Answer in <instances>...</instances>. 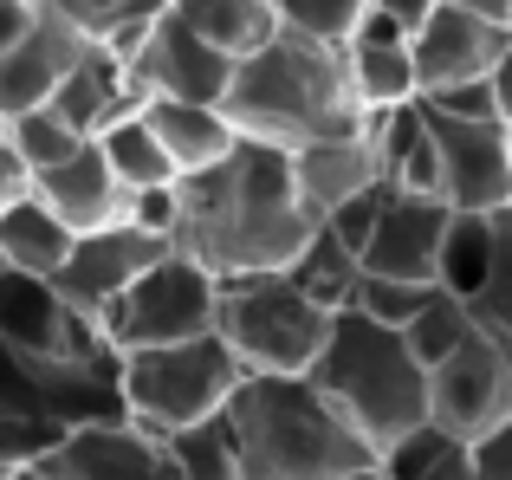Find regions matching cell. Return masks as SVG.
Masks as SVG:
<instances>
[{"mask_svg":"<svg viewBox=\"0 0 512 480\" xmlns=\"http://www.w3.org/2000/svg\"><path fill=\"white\" fill-rule=\"evenodd\" d=\"M325 221L305 208L292 150L240 137L201 176H182V228L175 247L195 253L214 279L240 273H286Z\"/></svg>","mask_w":512,"mask_h":480,"instance_id":"6da1fadb","label":"cell"},{"mask_svg":"<svg viewBox=\"0 0 512 480\" xmlns=\"http://www.w3.org/2000/svg\"><path fill=\"white\" fill-rule=\"evenodd\" d=\"M221 111L234 117L240 137L273 143V150H312V143H338L370 130V111L350 91V65L338 46H318L305 33L279 26L260 52L234 65Z\"/></svg>","mask_w":512,"mask_h":480,"instance_id":"7a4b0ae2","label":"cell"},{"mask_svg":"<svg viewBox=\"0 0 512 480\" xmlns=\"http://www.w3.org/2000/svg\"><path fill=\"white\" fill-rule=\"evenodd\" d=\"M247 480H357L376 468L370 442L318 396L312 377H240L227 396Z\"/></svg>","mask_w":512,"mask_h":480,"instance_id":"3957f363","label":"cell"},{"mask_svg":"<svg viewBox=\"0 0 512 480\" xmlns=\"http://www.w3.org/2000/svg\"><path fill=\"white\" fill-rule=\"evenodd\" d=\"M312 383L370 442V455H383L389 442H402L409 429L428 422V364L409 351L396 325H376L363 312H338L331 344L312 364Z\"/></svg>","mask_w":512,"mask_h":480,"instance_id":"277c9868","label":"cell"},{"mask_svg":"<svg viewBox=\"0 0 512 480\" xmlns=\"http://www.w3.org/2000/svg\"><path fill=\"white\" fill-rule=\"evenodd\" d=\"M338 312L312 299L292 273H240L221 279V338L253 377H312L318 351L331 344Z\"/></svg>","mask_w":512,"mask_h":480,"instance_id":"5b68a950","label":"cell"},{"mask_svg":"<svg viewBox=\"0 0 512 480\" xmlns=\"http://www.w3.org/2000/svg\"><path fill=\"white\" fill-rule=\"evenodd\" d=\"M247 364L227 351L221 331L188 344H150V351H124V396L130 422L156 442H169L188 422H208L227 409V396L240 390Z\"/></svg>","mask_w":512,"mask_h":480,"instance_id":"8992f818","label":"cell"},{"mask_svg":"<svg viewBox=\"0 0 512 480\" xmlns=\"http://www.w3.org/2000/svg\"><path fill=\"white\" fill-rule=\"evenodd\" d=\"M221 325V279L195 253L169 247L124 299L104 312L111 351H150V344H188Z\"/></svg>","mask_w":512,"mask_h":480,"instance_id":"52a82bcc","label":"cell"},{"mask_svg":"<svg viewBox=\"0 0 512 480\" xmlns=\"http://www.w3.org/2000/svg\"><path fill=\"white\" fill-rule=\"evenodd\" d=\"M428 422H441L448 435H461L474 448L512 422V364L480 325L461 351L428 370Z\"/></svg>","mask_w":512,"mask_h":480,"instance_id":"ba28073f","label":"cell"},{"mask_svg":"<svg viewBox=\"0 0 512 480\" xmlns=\"http://www.w3.org/2000/svg\"><path fill=\"white\" fill-rule=\"evenodd\" d=\"M441 156V202L461 215H500L512 208V143L500 117H448L422 104Z\"/></svg>","mask_w":512,"mask_h":480,"instance_id":"9c48e42d","label":"cell"},{"mask_svg":"<svg viewBox=\"0 0 512 480\" xmlns=\"http://www.w3.org/2000/svg\"><path fill=\"white\" fill-rule=\"evenodd\" d=\"M169 247H175V240L137 228V221H117V228L78 234L72 240V260L52 273V286H59V299L72 305L78 318H91V325L104 331V312H111V305L124 299V292L137 286V279L150 273Z\"/></svg>","mask_w":512,"mask_h":480,"instance_id":"30bf717a","label":"cell"},{"mask_svg":"<svg viewBox=\"0 0 512 480\" xmlns=\"http://www.w3.org/2000/svg\"><path fill=\"white\" fill-rule=\"evenodd\" d=\"M0 338L33 351V357H52V364H78V357L111 351V338H104L91 318H78L72 305L59 299L52 279L13 273V266L0 273Z\"/></svg>","mask_w":512,"mask_h":480,"instance_id":"8fae6325","label":"cell"},{"mask_svg":"<svg viewBox=\"0 0 512 480\" xmlns=\"http://www.w3.org/2000/svg\"><path fill=\"white\" fill-rule=\"evenodd\" d=\"M85 52H91V33L78 20H65V13L46 0V7L26 20V33L0 52V117H20V111L52 104Z\"/></svg>","mask_w":512,"mask_h":480,"instance_id":"7c38bea8","label":"cell"},{"mask_svg":"<svg viewBox=\"0 0 512 480\" xmlns=\"http://www.w3.org/2000/svg\"><path fill=\"white\" fill-rule=\"evenodd\" d=\"M234 65L221 46H208V39L195 33V26H182L175 13L143 33L137 59H130V72H137V85L150 91V98H188V104H221L227 85H234Z\"/></svg>","mask_w":512,"mask_h":480,"instance_id":"4fadbf2b","label":"cell"},{"mask_svg":"<svg viewBox=\"0 0 512 480\" xmlns=\"http://www.w3.org/2000/svg\"><path fill=\"white\" fill-rule=\"evenodd\" d=\"M39 474L52 480H182L169 442L143 435L137 422H98V429H65L39 455Z\"/></svg>","mask_w":512,"mask_h":480,"instance_id":"5bb4252c","label":"cell"},{"mask_svg":"<svg viewBox=\"0 0 512 480\" xmlns=\"http://www.w3.org/2000/svg\"><path fill=\"white\" fill-rule=\"evenodd\" d=\"M409 46H415V78H422V98H435V91H454V85L487 78L493 65H500V52L512 46V26L480 20V13L448 7V0H441Z\"/></svg>","mask_w":512,"mask_h":480,"instance_id":"9a60e30c","label":"cell"},{"mask_svg":"<svg viewBox=\"0 0 512 480\" xmlns=\"http://www.w3.org/2000/svg\"><path fill=\"white\" fill-rule=\"evenodd\" d=\"M448 221H454V208L441 202V195L389 189L383 215H376V234H370V247H363V266H370V273H389V279H422V286H435Z\"/></svg>","mask_w":512,"mask_h":480,"instance_id":"2e32d148","label":"cell"},{"mask_svg":"<svg viewBox=\"0 0 512 480\" xmlns=\"http://www.w3.org/2000/svg\"><path fill=\"white\" fill-rule=\"evenodd\" d=\"M33 195H39V202H46L72 234H98V228L130 221V189L111 176V163H104L98 143H85V150H72L59 169L33 176Z\"/></svg>","mask_w":512,"mask_h":480,"instance_id":"e0dca14e","label":"cell"},{"mask_svg":"<svg viewBox=\"0 0 512 480\" xmlns=\"http://www.w3.org/2000/svg\"><path fill=\"white\" fill-rule=\"evenodd\" d=\"M344 65H350V91H357V104L370 117L402 111V104L422 98V78H415V46H409V33H402L396 20H383V13H370V20H363V33L344 46Z\"/></svg>","mask_w":512,"mask_h":480,"instance_id":"ac0fdd59","label":"cell"},{"mask_svg":"<svg viewBox=\"0 0 512 480\" xmlns=\"http://www.w3.org/2000/svg\"><path fill=\"white\" fill-rule=\"evenodd\" d=\"M292 176H299V195L305 208H312L318 221L338 215L350 195L363 189H383V143H376V117L370 130H357V137H338V143H312V150L292 156Z\"/></svg>","mask_w":512,"mask_h":480,"instance_id":"d6986e66","label":"cell"},{"mask_svg":"<svg viewBox=\"0 0 512 480\" xmlns=\"http://www.w3.org/2000/svg\"><path fill=\"white\" fill-rule=\"evenodd\" d=\"M143 117H150L156 143L169 150L175 176H201V169H214L227 150L240 143L234 117L221 111V104H188V98H150L143 104Z\"/></svg>","mask_w":512,"mask_h":480,"instance_id":"ffe728a7","label":"cell"},{"mask_svg":"<svg viewBox=\"0 0 512 480\" xmlns=\"http://www.w3.org/2000/svg\"><path fill=\"white\" fill-rule=\"evenodd\" d=\"M376 143H383V176L389 189L409 195H441V156H435V130L422 117V98L402 104V111L376 117Z\"/></svg>","mask_w":512,"mask_h":480,"instance_id":"44dd1931","label":"cell"},{"mask_svg":"<svg viewBox=\"0 0 512 480\" xmlns=\"http://www.w3.org/2000/svg\"><path fill=\"white\" fill-rule=\"evenodd\" d=\"M169 13L182 26H195L208 46H221L227 59H247L279 33L273 0H169Z\"/></svg>","mask_w":512,"mask_h":480,"instance_id":"7402d4cb","label":"cell"},{"mask_svg":"<svg viewBox=\"0 0 512 480\" xmlns=\"http://www.w3.org/2000/svg\"><path fill=\"white\" fill-rule=\"evenodd\" d=\"M72 228H65L59 215H52L39 195H26V202L7 208V221H0V260L13 266V273H39L52 279L65 260H72Z\"/></svg>","mask_w":512,"mask_h":480,"instance_id":"603a6c76","label":"cell"},{"mask_svg":"<svg viewBox=\"0 0 512 480\" xmlns=\"http://www.w3.org/2000/svg\"><path fill=\"white\" fill-rule=\"evenodd\" d=\"M104 150V163H111V176L124 182L130 195L137 189H163V182H182L175 176V163H169V150L156 143V130H150V117H117V124H104L98 137H91Z\"/></svg>","mask_w":512,"mask_h":480,"instance_id":"cb8c5ba5","label":"cell"},{"mask_svg":"<svg viewBox=\"0 0 512 480\" xmlns=\"http://www.w3.org/2000/svg\"><path fill=\"white\" fill-rule=\"evenodd\" d=\"M169 455H175V474H182V480H247L227 409H221V416H208V422H188V429H175V435H169Z\"/></svg>","mask_w":512,"mask_h":480,"instance_id":"d4e9b609","label":"cell"},{"mask_svg":"<svg viewBox=\"0 0 512 480\" xmlns=\"http://www.w3.org/2000/svg\"><path fill=\"white\" fill-rule=\"evenodd\" d=\"M487 273H493V215H461V208H454L448 240H441L435 286H448V292H461V299H474V292L487 286Z\"/></svg>","mask_w":512,"mask_h":480,"instance_id":"484cf974","label":"cell"},{"mask_svg":"<svg viewBox=\"0 0 512 480\" xmlns=\"http://www.w3.org/2000/svg\"><path fill=\"white\" fill-rule=\"evenodd\" d=\"M286 273L299 279V286L312 292V299L325 305V312H344V305H350V292H357L363 260H357V253H350V247H344V240L331 234V228H318V234H312V247H305L299 260L286 266Z\"/></svg>","mask_w":512,"mask_h":480,"instance_id":"4316f807","label":"cell"},{"mask_svg":"<svg viewBox=\"0 0 512 480\" xmlns=\"http://www.w3.org/2000/svg\"><path fill=\"white\" fill-rule=\"evenodd\" d=\"M402 338H409V351L422 357L428 370H435L441 357H454L467 338H474V305H467L461 292L435 286V292H428V305L409 318V325H402Z\"/></svg>","mask_w":512,"mask_h":480,"instance_id":"83f0119b","label":"cell"},{"mask_svg":"<svg viewBox=\"0 0 512 480\" xmlns=\"http://www.w3.org/2000/svg\"><path fill=\"white\" fill-rule=\"evenodd\" d=\"M467 305H474V325L500 344L506 364H512V208L493 215V273Z\"/></svg>","mask_w":512,"mask_h":480,"instance_id":"f1b7e54d","label":"cell"},{"mask_svg":"<svg viewBox=\"0 0 512 480\" xmlns=\"http://www.w3.org/2000/svg\"><path fill=\"white\" fill-rule=\"evenodd\" d=\"M7 143L20 150V163L33 169V176H46V169H59L72 150H85L91 137H78L72 124H65L52 104H39V111H20V117H7Z\"/></svg>","mask_w":512,"mask_h":480,"instance_id":"f546056e","label":"cell"},{"mask_svg":"<svg viewBox=\"0 0 512 480\" xmlns=\"http://www.w3.org/2000/svg\"><path fill=\"white\" fill-rule=\"evenodd\" d=\"M279 26L286 33H305L318 39V46H350V39L363 33V20H370V0H273Z\"/></svg>","mask_w":512,"mask_h":480,"instance_id":"4dcf8cb0","label":"cell"},{"mask_svg":"<svg viewBox=\"0 0 512 480\" xmlns=\"http://www.w3.org/2000/svg\"><path fill=\"white\" fill-rule=\"evenodd\" d=\"M428 292H435V286H422V279H389V273H370V266H363L357 292H350L344 312H363V318H376V325H396L402 331L428 305Z\"/></svg>","mask_w":512,"mask_h":480,"instance_id":"1f68e13d","label":"cell"},{"mask_svg":"<svg viewBox=\"0 0 512 480\" xmlns=\"http://www.w3.org/2000/svg\"><path fill=\"white\" fill-rule=\"evenodd\" d=\"M52 7H59L65 20H78L91 39H111V33H124V26L163 20L169 0H52Z\"/></svg>","mask_w":512,"mask_h":480,"instance_id":"d6a6232c","label":"cell"},{"mask_svg":"<svg viewBox=\"0 0 512 480\" xmlns=\"http://www.w3.org/2000/svg\"><path fill=\"white\" fill-rule=\"evenodd\" d=\"M383 195H389V182L383 189H363V195H350V202L338 208V215H325V228L344 240L350 253L363 260V247H370V234H376V215H383Z\"/></svg>","mask_w":512,"mask_h":480,"instance_id":"836d02e7","label":"cell"},{"mask_svg":"<svg viewBox=\"0 0 512 480\" xmlns=\"http://www.w3.org/2000/svg\"><path fill=\"white\" fill-rule=\"evenodd\" d=\"M130 221L150 234L175 240V228H182V182H163V189H137L130 195Z\"/></svg>","mask_w":512,"mask_h":480,"instance_id":"e575fe53","label":"cell"},{"mask_svg":"<svg viewBox=\"0 0 512 480\" xmlns=\"http://www.w3.org/2000/svg\"><path fill=\"white\" fill-rule=\"evenodd\" d=\"M422 104H435V111H448V117H500L487 78H474V85H454V91H435V98H422ZM500 124H506V117H500Z\"/></svg>","mask_w":512,"mask_h":480,"instance_id":"d590c367","label":"cell"},{"mask_svg":"<svg viewBox=\"0 0 512 480\" xmlns=\"http://www.w3.org/2000/svg\"><path fill=\"white\" fill-rule=\"evenodd\" d=\"M26 195H33V169H26V163H20V150L0 137V221H7V208H13V202H26Z\"/></svg>","mask_w":512,"mask_h":480,"instance_id":"8d00e7d4","label":"cell"},{"mask_svg":"<svg viewBox=\"0 0 512 480\" xmlns=\"http://www.w3.org/2000/svg\"><path fill=\"white\" fill-rule=\"evenodd\" d=\"M415 480H480V455H474V442H454L441 461H428Z\"/></svg>","mask_w":512,"mask_h":480,"instance_id":"74e56055","label":"cell"},{"mask_svg":"<svg viewBox=\"0 0 512 480\" xmlns=\"http://www.w3.org/2000/svg\"><path fill=\"white\" fill-rule=\"evenodd\" d=\"M474 455H480V480H512V422L500 435H487Z\"/></svg>","mask_w":512,"mask_h":480,"instance_id":"f35d334b","label":"cell"},{"mask_svg":"<svg viewBox=\"0 0 512 480\" xmlns=\"http://www.w3.org/2000/svg\"><path fill=\"white\" fill-rule=\"evenodd\" d=\"M441 7V0H370V13H383V20H396L402 26V33H422V20H428V13H435Z\"/></svg>","mask_w":512,"mask_h":480,"instance_id":"ab89813d","label":"cell"},{"mask_svg":"<svg viewBox=\"0 0 512 480\" xmlns=\"http://www.w3.org/2000/svg\"><path fill=\"white\" fill-rule=\"evenodd\" d=\"M487 85H493V104H500V117L512 124V46L500 52V65L487 72Z\"/></svg>","mask_w":512,"mask_h":480,"instance_id":"60d3db41","label":"cell"},{"mask_svg":"<svg viewBox=\"0 0 512 480\" xmlns=\"http://www.w3.org/2000/svg\"><path fill=\"white\" fill-rule=\"evenodd\" d=\"M33 13H39V7H20V0H0V52H7L13 39L26 33V20H33Z\"/></svg>","mask_w":512,"mask_h":480,"instance_id":"b9f144b4","label":"cell"},{"mask_svg":"<svg viewBox=\"0 0 512 480\" xmlns=\"http://www.w3.org/2000/svg\"><path fill=\"white\" fill-rule=\"evenodd\" d=\"M448 7H467V13H480V20L512 26V0H448Z\"/></svg>","mask_w":512,"mask_h":480,"instance_id":"7bdbcfd3","label":"cell"},{"mask_svg":"<svg viewBox=\"0 0 512 480\" xmlns=\"http://www.w3.org/2000/svg\"><path fill=\"white\" fill-rule=\"evenodd\" d=\"M20 468H39V461H13V455H0V480H13Z\"/></svg>","mask_w":512,"mask_h":480,"instance_id":"ee69618b","label":"cell"},{"mask_svg":"<svg viewBox=\"0 0 512 480\" xmlns=\"http://www.w3.org/2000/svg\"><path fill=\"white\" fill-rule=\"evenodd\" d=\"M13 480H46V474H39V468H20V474H13Z\"/></svg>","mask_w":512,"mask_h":480,"instance_id":"f6af8a7d","label":"cell"},{"mask_svg":"<svg viewBox=\"0 0 512 480\" xmlns=\"http://www.w3.org/2000/svg\"><path fill=\"white\" fill-rule=\"evenodd\" d=\"M357 480H383V474H376V468H370V474H357Z\"/></svg>","mask_w":512,"mask_h":480,"instance_id":"bcb514c9","label":"cell"},{"mask_svg":"<svg viewBox=\"0 0 512 480\" xmlns=\"http://www.w3.org/2000/svg\"><path fill=\"white\" fill-rule=\"evenodd\" d=\"M20 7H46V0H20Z\"/></svg>","mask_w":512,"mask_h":480,"instance_id":"7dc6e473","label":"cell"},{"mask_svg":"<svg viewBox=\"0 0 512 480\" xmlns=\"http://www.w3.org/2000/svg\"><path fill=\"white\" fill-rule=\"evenodd\" d=\"M506 143H512V124H506Z\"/></svg>","mask_w":512,"mask_h":480,"instance_id":"c3c4849f","label":"cell"},{"mask_svg":"<svg viewBox=\"0 0 512 480\" xmlns=\"http://www.w3.org/2000/svg\"><path fill=\"white\" fill-rule=\"evenodd\" d=\"M0 273H7V260H0Z\"/></svg>","mask_w":512,"mask_h":480,"instance_id":"681fc988","label":"cell"},{"mask_svg":"<svg viewBox=\"0 0 512 480\" xmlns=\"http://www.w3.org/2000/svg\"><path fill=\"white\" fill-rule=\"evenodd\" d=\"M46 480H52V474H46Z\"/></svg>","mask_w":512,"mask_h":480,"instance_id":"f907efd6","label":"cell"}]
</instances>
